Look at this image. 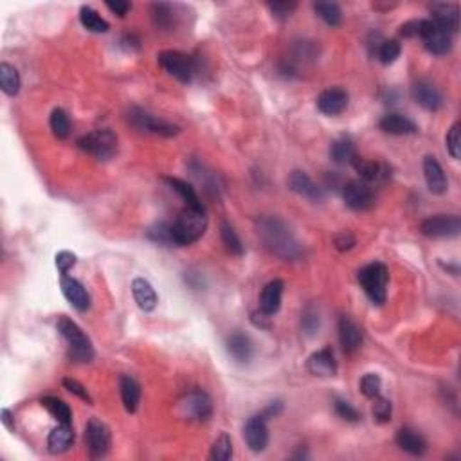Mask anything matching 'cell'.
<instances>
[{
  "label": "cell",
  "mask_w": 461,
  "mask_h": 461,
  "mask_svg": "<svg viewBox=\"0 0 461 461\" xmlns=\"http://www.w3.org/2000/svg\"><path fill=\"white\" fill-rule=\"evenodd\" d=\"M389 272L384 263H370L358 271V283L373 305H384L388 296Z\"/></svg>",
  "instance_id": "cell-4"
},
{
  "label": "cell",
  "mask_w": 461,
  "mask_h": 461,
  "mask_svg": "<svg viewBox=\"0 0 461 461\" xmlns=\"http://www.w3.org/2000/svg\"><path fill=\"white\" fill-rule=\"evenodd\" d=\"M76 265V256L69 251H61L56 254V267L61 274H67Z\"/></svg>",
  "instance_id": "cell-49"
},
{
  "label": "cell",
  "mask_w": 461,
  "mask_h": 461,
  "mask_svg": "<svg viewBox=\"0 0 461 461\" xmlns=\"http://www.w3.org/2000/svg\"><path fill=\"white\" fill-rule=\"evenodd\" d=\"M227 351L229 355L234 358L237 362L244 364V362H249L252 357V343L245 333L234 332L229 336L227 339Z\"/></svg>",
  "instance_id": "cell-29"
},
{
  "label": "cell",
  "mask_w": 461,
  "mask_h": 461,
  "mask_svg": "<svg viewBox=\"0 0 461 461\" xmlns=\"http://www.w3.org/2000/svg\"><path fill=\"white\" fill-rule=\"evenodd\" d=\"M220 238H222V244L225 245V249H227L231 254L234 256L244 254V245H242L240 237L237 234L233 225L225 220L220 224Z\"/></svg>",
  "instance_id": "cell-36"
},
{
  "label": "cell",
  "mask_w": 461,
  "mask_h": 461,
  "mask_svg": "<svg viewBox=\"0 0 461 461\" xmlns=\"http://www.w3.org/2000/svg\"><path fill=\"white\" fill-rule=\"evenodd\" d=\"M0 418H2V423H4V425L8 427L9 431H13V427H15V423H13L11 411H9V409H2V411H0Z\"/></svg>",
  "instance_id": "cell-54"
},
{
  "label": "cell",
  "mask_w": 461,
  "mask_h": 461,
  "mask_svg": "<svg viewBox=\"0 0 461 461\" xmlns=\"http://www.w3.org/2000/svg\"><path fill=\"white\" fill-rule=\"evenodd\" d=\"M258 237L274 256L292 261L301 256V245L289 225L278 217H263L258 220Z\"/></svg>",
  "instance_id": "cell-1"
},
{
  "label": "cell",
  "mask_w": 461,
  "mask_h": 461,
  "mask_svg": "<svg viewBox=\"0 0 461 461\" xmlns=\"http://www.w3.org/2000/svg\"><path fill=\"white\" fill-rule=\"evenodd\" d=\"M357 157V152H355V145L348 138H339L332 143L330 146V159L336 164H351Z\"/></svg>",
  "instance_id": "cell-31"
},
{
  "label": "cell",
  "mask_w": 461,
  "mask_h": 461,
  "mask_svg": "<svg viewBox=\"0 0 461 461\" xmlns=\"http://www.w3.org/2000/svg\"><path fill=\"white\" fill-rule=\"evenodd\" d=\"M128 121L135 130L145 132V134L173 138V135H177L180 132V128L177 125H172V123H166L162 121V119L153 118L152 114H148V112L143 110V108H130Z\"/></svg>",
  "instance_id": "cell-7"
},
{
  "label": "cell",
  "mask_w": 461,
  "mask_h": 461,
  "mask_svg": "<svg viewBox=\"0 0 461 461\" xmlns=\"http://www.w3.org/2000/svg\"><path fill=\"white\" fill-rule=\"evenodd\" d=\"M49 126L53 130L54 138L58 139H67L71 134V119L67 115V112L63 108H54L51 112L49 118Z\"/></svg>",
  "instance_id": "cell-37"
},
{
  "label": "cell",
  "mask_w": 461,
  "mask_h": 461,
  "mask_svg": "<svg viewBox=\"0 0 461 461\" xmlns=\"http://www.w3.org/2000/svg\"><path fill=\"white\" fill-rule=\"evenodd\" d=\"M420 22H422V20H413V22L404 24V26L400 27V35L408 36V38H411V36H418L420 35Z\"/></svg>",
  "instance_id": "cell-52"
},
{
  "label": "cell",
  "mask_w": 461,
  "mask_h": 461,
  "mask_svg": "<svg viewBox=\"0 0 461 461\" xmlns=\"http://www.w3.org/2000/svg\"><path fill=\"white\" fill-rule=\"evenodd\" d=\"M244 438L252 452H263L269 445L267 420L263 418L261 415L249 418L247 423L244 425Z\"/></svg>",
  "instance_id": "cell-14"
},
{
  "label": "cell",
  "mask_w": 461,
  "mask_h": 461,
  "mask_svg": "<svg viewBox=\"0 0 461 461\" xmlns=\"http://www.w3.org/2000/svg\"><path fill=\"white\" fill-rule=\"evenodd\" d=\"M119 391H121L123 405L128 413H135L141 402V385L130 375H121L119 377Z\"/></svg>",
  "instance_id": "cell-26"
},
{
  "label": "cell",
  "mask_w": 461,
  "mask_h": 461,
  "mask_svg": "<svg viewBox=\"0 0 461 461\" xmlns=\"http://www.w3.org/2000/svg\"><path fill=\"white\" fill-rule=\"evenodd\" d=\"M355 244H357V240H355V237L350 231H341V233H337L336 238H333V245H336L337 251L341 252L350 251V249L355 247Z\"/></svg>",
  "instance_id": "cell-50"
},
{
  "label": "cell",
  "mask_w": 461,
  "mask_h": 461,
  "mask_svg": "<svg viewBox=\"0 0 461 461\" xmlns=\"http://www.w3.org/2000/svg\"><path fill=\"white\" fill-rule=\"evenodd\" d=\"M177 415L190 422H206L213 415V402L206 391L195 389L177 402Z\"/></svg>",
  "instance_id": "cell-6"
},
{
  "label": "cell",
  "mask_w": 461,
  "mask_h": 461,
  "mask_svg": "<svg viewBox=\"0 0 461 461\" xmlns=\"http://www.w3.org/2000/svg\"><path fill=\"white\" fill-rule=\"evenodd\" d=\"M373 418L377 420L378 423H388L391 420V413H393V405L388 398L384 397H375L373 398Z\"/></svg>",
  "instance_id": "cell-44"
},
{
  "label": "cell",
  "mask_w": 461,
  "mask_h": 461,
  "mask_svg": "<svg viewBox=\"0 0 461 461\" xmlns=\"http://www.w3.org/2000/svg\"><path fill=\"white\" fill-rule=\"evenodd\" d=\"M207 229V213L202 204L184 206L172 224V237L175 245H190L202 238Z\"/></svg>",
  "instance_id": "cell-2"
},
{
  "label": "cell",
  "mask_w": 461,
  "mask_h": 461,
  "mask_svg": "<svg viewBox=\"0 0 461 461\" xmlns=\"http://www.w3.org/2000/svg\"><path fill=\"white\" fill-rule=\"evenodd\" d=\"M60 286L65 299H67V301H69L78 312H85V310H88V306H90V296H88L87 289H85L78 279L71 278V276L67 274H61Z\"/></svg>",
  "instance_id": "cell-17"
},
{
  "label": "cell",
  "mask_w": 461,
  "mask_h": 461,
  "mask_svg": "<svg viewBox=\"0 0 461 461\" xmlns=\"http://www.w3.org/2000/svg\"><path fill=\"white\" fill-rule=\"evenodd\" d=\"M380 389H382V380L377 373H366L364 377H362L361 391L364 397H368L373 400L375 397H378V395H380Z\"/></svg>",
  "instance_id": "cell-41"
},
{
  "label": "cell",
  "mask_w": 461,
  "mask_h": 461,
  "mask_svg": "<svg viewBox=\"0 0 461 461\" xmlns=\"http://www.w3.org/2000/svg\"><path fill=\"white\" fill-rule=\"evenodd\" d=\"M231 456H233V442H231L229 435L222 432L211 447V460L227 461L231 460Z\"/></svg>",
  "instance_id": "cell-39"
},
{
  "label": "cell",
  "mask_w": 461,
  "mask_h": 461,
  "mask_svg": "<svg viewBox=\"0 0 461 461\" xmlns=\"http://www.w3.org/2000/svg\"><path fill=\"white\" fill-rule=\"evenodd\" d=\"M166 182L170 184V187H172L173 191H175L177 195H179L180 199L186 202V206H195V204H202L199 199V195H197V191H195V187L191 186V184H187L186 180H180V179H173V177H168V179H164Z\"/></svg>",
  "instance_id": "cell-38"
},
{
  "label": "cell",
  "mask_w": 461,
  "mask_h": 461,
  "mask_svg": "<svg viewBox=\"0 0 461 461\" xmlns=\"http://www.w3.org/2000/svg\"><path fill=\"white\" fill-rule=\"evenodd\" d=\"M445 143H447V152L450 153V157L452 159H460L461 155V139H460V123H454L452 126H450L449 134H447L445 138Z\"/></svg>",
  "instance_id": "cell-45"
},
{
  "label": "cell",
  "mask_w": 461,
  "mask_h": 461,
  "mask_svg": "<svg viewBox=\"0 0 461 461\" xmlns=\"http://www.w3.org/2000/svg\"><path fill=\"white\" fill-rule=\"evenodd\" d=\"M85 442L92 457H103L110 449V431L101 420L90 418L85 429Z\"/></svg>",
  "instance_id": "cell-12"
},
{
  "label": "cell",
  "mask_w": 461,
  "mask_h": 461,
  "mask_svg": "<svg viewBox=\"0 0 461 461\" xmlns=\"http://www.w3.org/2000/svg\"><path fill=\"white\" fill-rule=\"evenodd\" d=\"M418 38H422L425 49L431 54H436V56H443V54L450 53V49H452V35L436 26L432 20H422L420 22Z\"/></svg>",
  "instance_id": "cell-9"
},
{
  "label": "cell",
  "mask_w": 461,
  "mask_h": 461,
  "mask_svg": "<svg viewBox=\"0 0 461 461\" xmlns=\"http://www.w3.org/2000/svg\"><path fill=\"white\" fill-rule=\"evenodd\" d=\"M42 405L47 409V411L53 415L54 420H58L60 423H71L73 420V411L63 400L56 397H43L42 398Z\"/></svg>",
  "instance_id": "cell-35"
},
{
  "label": "cell",
  "mask_w": 461,
  "mask_h": 461,
  "mask_svg": "<svg viewBox=\"0 0 461 461\" xmlns=\"http://www.w3.org/2000/svg\"><path fill=\"white\" fill-rule=\"evenodd\" d=\"M289 187L294 191V193H298L299 197L310 200V202L319 204L324 200L323 187L317 186V184L314 182V180L310 179L305 172H299V170H296V172L290 173Z\"/></svg>",
  "instance_id": "cell-15"
},
{
  "label": "cell",
  "mask_w": 461,
  "mask_h": 461,
  "mask_svg": "<svg viewBox=\"0 0 461 461\" xmlns=\"http://www.w3.org/2000/svg\"><path fill=\"white\" fill-rule=\"evenodd\" d=\"M281 409H283V404L281 402H272L271 405H267V408H265V411L261 413V416L265 420H269V418H274V416H278L279 413H281Z\"/></svg>",
  "instance_id": "cell-53"
},
{
  "label": "cell",
  "mask_w": 461,
  "mask_h": 461,
  "mask_svg": "<svg viewBox=\"0 0 461 461\" xmlns=\"http://www.w3.org/2000/svg\"><path fill=\"white\" fill-rule=\"evenodd\" d=\"M63 388L69 393H73V395H76L80 400L87 402V404H92V398L90 395H88L87 389H85L80 382L74 380V378H63Z\"/></svg>",
  "instance_id": "cell-48"
},
{
  "label": "cell",
  "mask_w": 461,
  "mask_h": 461,
  "mask_svg": "<svg viewBox=\"0 0 461 461\" xmlns=\"http://www.w3.org/2000/svg\"><path fill=\"white\" fill-rule=\"evenodd\" d=\"M348 103H350V95H348V92L344 88L339 87L326 88L317 98V108L326 115L343 114L348 108Z\"/></svg>",
  "instance_id": "cell-16"
},
{
  "label": "cell",
  "mask_w": 461,
  "mask_h": 461,
  "mask_svg": "<svg viewBox=\"0 0 461 461\" xmlns=\"http://www.w3.org/2000/svg\"><path fill=\"white\" fill-rule=\"evenodd\" d=\"M146 234H148L150 240H153L155 244L175 245L172 237V224H168V222H159V224L152 225Z\"/></svg>",
  "instance_id": "cell-40"
},
{
  "label": "cell",
  "mask_w": 461,
  "mask_h": 461,
  "mask_svg": "<svg viewBox=\"0 0 461 461\" xmlns=\"http://www.w3.org/2000/svg\"><path fill=\"white\" fill-rule=\"evenodd\" d=\"M306 368L316 377H333L337 373V361L332 348L324 346L323 350L314 351L306 361Z\"/></svg>",
  "instance_id": "cell-18"
},
{
  "label": "cell",
  "mask_w": 461,
  "mask_h": 461,
  "mask_svg": "<svg viewBox=\"0 0 461 461\" xmlns=\"http://www.w3.org/2000/svg\"><path fill=\"white\" fill-rule=\"evenodd\" d=\"M269 9H271L272 16H276L278 20H286L289 16H292V13L298 9L296 2H289V0H279V2H269Z\"/></svg>",
  "instance_id": "cell-46"
},
{
  "label": "cell",
  "mask_w": 461,
  "mask_h": 461,
  "mask_svg": "<svg viewBox=\"0 0 461 461\" xmlns=\"http://www.w3.org/2000/svg\"><path fill=\"white\" fill-rule=\"evenodd\" d=\"M314 9H316L317 16L330 27H337L343 20V11L336 2H317V4H314Z\"/></svg>",
  "instance_id": "cell-34"
},
{
  "label": "cell",
  "mask_w": 461,
  "mask_h": 461,
  "mask_svg": "<svg viewBox=\"0 0 461 461\" xmlns=\"http://www.w3.org/2000/svg\"><path fill=\"white\" fill-rule=\"evenodd\" d=\"M423 177H425V182L429 191L435 195H443L447 191V177L443 173L442 164L435 159V157H425L423 159Z\"/></svg>",
  "instance_id": "cell-22"
},
{
  "label": "cell",
  "mask_w": 461,
  "mask_h": 461,
  "mask_svg": "<svg viewBox=\"0 0 461 461\" xmlns=\"http://www.w3.org/2000/svg\"><path fill=\"white\" fill-rule=\"evenodd\" d=\"M107 8L110 9L114 15L121 16L123 19V16L132 9V4H130V2H125V0H115V2H107Z\"/></svg>",
  "instance_id": "cell-51"
},
{
  "label": "cell",
  "mask_w": 461,
  "mask_h": 461,
  "mask_svg": "<svg viewBox=\"0 0 461 461\" xmlns=\"http://www.w3.org/2000/svg\"><path fill=\"white\" fill-rule=\"evenodd\" d=\"M283 289H285V283L281 279H272L263 286L261 296H259V312L263 316L271 317L278 312L279 306H281Z\"/></svg>",
  "instance_id": "cell-19"
},
{
  "label": "cell",
  "mask_w": 461,
  "mask_h": 461,
  "mask_svg": "<svg viewBox=\"0 0 461 461\" xmlns=\"http://www.w3.org/2000/svg\"><path fill=\"white\" fill-rule=\"evenodd\" d=\"M432 11V22L443 31L454 35L460 29V6L457 4H435L431 8Z\"/></svg>",
  "instance_id": "cell-21"
},
{
  "label": "cell",
  "mask_w": 461,
  "mask_h": 461,
  "mask_svg": "<svg viewBox=\"0 0 461 461\" xmlns=\"http://www.w3.org/2000/svg\"><path fill=\"white\" fill-rule=\"evenodd\" d=\"M333 408H336V413L339 415V418L346 420V422L355 423V422H358V420H361V413H358L357 409H355L353 405L350 404V402L336 400Z\"/></svg>",
  "instance_id": "cell-47"
},
{
  "label": "cell",
  "mask_w": 461,
  "mask_h": 461,
  "mask_svg": "<svg viewBox=\"0 0 461 461\" xmlns=\"http://www.w3.org/2000/svg\"><path fill=\"white\" fill-rule=\"evenodd\" d=\"M159 63L170 76L182 83H190L195 76V61L193 58L187 56L186 53L180 51H162L159 54Z\"/></svg>",
  "instance_id": "cell-8"
},
{
  "label": "cell",
  "mask_w": 461,
  "mask_h": 461,
  "mask_svg": "<svg viewBox=\"0 0 461 461\" xmlns=\"http://www.w3.org/2000/svg\"><path fill=\"white\" fill-rule=\"evenodd\" d=\"M301 328L303 332L309 337L316 336V332L319 330V314L314 309V305H309L305 310H303L301 316Z\"/></svg>",
  "instance_id": "cell-43"
},
{
  "label": "cell",
  "mask_w": 461,
  "mask_h": 461,
  "mask_svg": "<svg viewBox=\"0 0 461 461\" xmlns=\"http://www.w3.org/2000/svg\"><path fill=\"white\" fill-rule=\"evenodd\" d=\"M351 166L355 168V172L361 175V180L371 184V182H384L389 177V170L385 164L377 162V160L364 159V157H355V160L351 162Z\"/></svg>",
  "instance_id": "cell-20"
},
{
  "label": "cell",
  "mask_w": 461,
  "mask_h": 461,
  "mask_svg": "<svg viewBox=\"0 0 461 461\" xmlns=\"http://www.w3.org/2000/svg\"><path fill=\"white\" fill-rule=\"evenodd\" d=\"M80 22L81 26L87 31H90V33H107V31L110 29L107 20L95 11V9H92L90 6H83V8L80 9Z\"/></svg>",
  "instance_id": "cell-32"
},
{
  "label": "cell",
  "mask_w": 461,
  "mask_h": 461,
  "mask_svg": "<svg viewBox=\"0 0 461 461\" xmlns=\"http://www.w3.org/2000/svg\"><path fill=\"white\" fill-rule=\"evenodd\" d=\"M378 126H380L382 132L389 135H411L418 132V126L415 125V121H411V119L402 114L384 115Z\"/></svg>",
  "instance_id": "cell-25"
},
{
  "label": "cell",
  "mask_w": 461,
  "mask_h": 461,
  "mask_svg": "<svg viewBox=\"0 0 461 461\" xmlns=\"http://www.w3.org/2000/svg\"><path fill=\"white\" fill-rule=\"evenodd\" d=\"M0 87L8 95H16L20 92V74L13 65L2 61L0 63Z\"/></svg>",
  "instance_id": "cell-33"
},
{
  "label": "cell",
  "mask_w": 461,
  "mask_h": 461,
  "mask_svg": "<svg viewBox=\"0 0 461 461\" xmlns=\"http://www.w3.org/2000/svg\"><path fill=\"white\" fill-rule=\"evenodd\" d=\"M343 199L350 209L368 211L375 206V191L364 180H350L343 187Z\"/></svg>",
  "instance_id": "cell-11"
},
{
  "label": "cell",
  "mask_w": 461,
  "mask_h": 461,
  "mask_svg": "<svg viewBox=\"0 0 461 461\" xmlns=\"http://www.w3.org/2000/svg\"><path fill=\"white\" fill-rule=\"evenodd\" d=\"M132 294H134L135 303H138V306L143 312H152V310H155L159 298H157V292L152 286V283L146 281L145 278H135L134 281H132Z\"/></svg>",
  "instance_id": "cell-24"
},
{
  "label": "cell",
  "mask_w": 461,
  "mask_h": 461,
  "mask_svg": "<svg viewBox=\"0 0 461 461\" xmlns=\"http://www.w3.org/2000/svg\"><path fill=\"white\" fill-rule=\"evenodd\" d=\"M78 146L98 160H110L118 153V135L112 130H94L78 139Z\"/></svg>",
  "instance_id": "cell-5"
},
{
  "label": "cell",
  "mask_w": 461,
  "mask_h": 461,
  "mask_svg": "<svg viewBox=\"0 0 461 461\" xmlns=\"http://www.w3.org/2000/svg\"><path fill=\"white\" fill-rule=\"evenodd\" d=\"M152 20L157 29L172 31L177 26V13L172 4L166 2H157L152 6Z\"/></svg>",
  "instance_id": "cell-30"
},
{
  "label": "cell",
  "mask_w": 461,
  "mask_h": 461,
  "mask_svg": "<svg viewBox=\"0 0 461 461\" xmlns=\"http://www.w3.org/2000/svg\"><path fill=\"white\" fill-rule=\"evenodd\" d=\"M411 98L416 105H420L425 110L436 112L443 107V95L440 88L427 80H420L413 85Z\"/></svg>",
  "instance_id": "cell-13"
},
{
  "label": "cell",
  "mask_w": 461,
  "mask_h": 461,
  "mask_svg": "<svg viewBox=\"0 0 461 461\" xmlns=\"http://www.w3.org/2000/svg\"><path fill=\"white\" fill-rule=\"evenodd\" d=\"M74 443V431L71 423H60L56 429H53L47 438V447L53 454H61L69 450Z\"/></svg>",
  "instance_id": "cell-27"
},
{
  "label": "cell",
  "mask_w": 461,
  "mask_h": 461,
  "mask_svg": "<svg viewBox=\"0 0 461 461\" xmlns=\"http://www.w3.org/2000/svg\"><path fill=\"white\" fill-rule=\"evenodd\" d=\"M56 328L60 336L69 344L71 361L78 362V364H87L94 358V348H92L90 339L85 336L83 330L73 319H69L67 316H60Z\"/></svg>",
  "instance_id": "cell-3"
},
{
  "label": "cell",
  "mask_w": 461,
  "mask_h": 461,
  "mask_svg": "<svg viewBox=\"0 0 461 461\" xmlns=\"http://www.w3.org/2000/svg\"><path fill=\"white\" fill-rule=\"evenodd\" d=\"M400 43L397 40H385L382 42V46L378 47V58L384 65H391L393 61H397V58L400 56Z\"/></svg>",
  "instance_id": "cell-42"
},
{
  "label": "cell",
  "mask_w": 461,
  "mask_h": 461,
  "mask_svg": "<svg viewBox=\"0 0 461 461\" xmlns=\"http://www.w3.org/2000/svg\"><path fill=\"white\" fill-rule=\"evenodd\" d=\"M339 341L344 353H355L362 346V330L346 316L339 319Z\"/></svg>",
  "instance_id": "cell-23"
},
{
  "label": "cell",
  "mask_w": 461,
  "mask_h": 461,
  "mask_svg": "<svg viewBox=\"0 0 461 461\" xmlns=\"http://www.w3.org/2000/svg\"><path fill=\"white\" fill-rule=\"evenodd\" d=\"M420 231L427 238H454L461 231V220L457 214H435L422 222Z\"/></svg>",
  "instance_id": "cell-10"
},
{
  "label": "cell",
  "mask_w": 461,
  "mask_h": 461,
  "mask_svg": "<svg viewBox=\"0 0 461 461\" xmlns=\"http://www.w3.org/2000/svg\"><path fill=\"white\" fill-rule=\"evenodd\" d=\"M397 445L411 456H422L427 450V442L423 440V436L413 429H408V427L397 432Z\"/></svg>",
  "instance_id": "cell-28"
}]
</instances>
